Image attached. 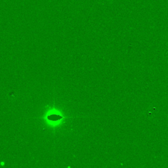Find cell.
I'll return each mask as SVG.
<instances>
[{
    "instance_id": "obj_1",
    "label": "cell",
    "mask_w": 168,
    "mask_h": 168,
    "mask_svg": "<svg viewBox=\"0 0 168 168\" xmlns=\"http://www.w3.org/2000/svg\"><path fill=\"white\" fill-rule=\"evenodd\" d=\"M63 118V116L58 114H51L47 116V120L50 121H57L61 120Z\"/></svg>"
}]
</instances>
